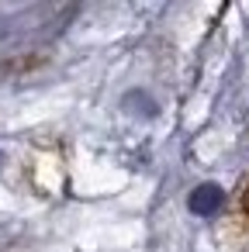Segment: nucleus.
<instances>
[{"label": "nucleus", "instance_id": "2", "mask_svg": "<svg viewBox=\"0 0 249 252\" xmlns=\"http://www.w3.org/2000/svg\"><path fill=\"white\" fill-rule=\"evenodd\" d=\"M235 214L242 221V228L249 231V180L242 183V193H239V204H235Z\"/></svg>", "mask_w": 249, "mask_h": 252}, {"label": "nucleus", "instance_id": "1", "mask_svg": "<svg viewBox=\"0 0 249 252\" xmlns=\"http://www.w3.org/2000/svg\"><path fill=\"white\" fill-rule=\"evenodd\" d=\"M218 204H221V190L211 187V183L190 193V211L194 214H211V211H218Z\"/></svg>", "mask_w": 249, "mask_h": 252}]
</instances>
